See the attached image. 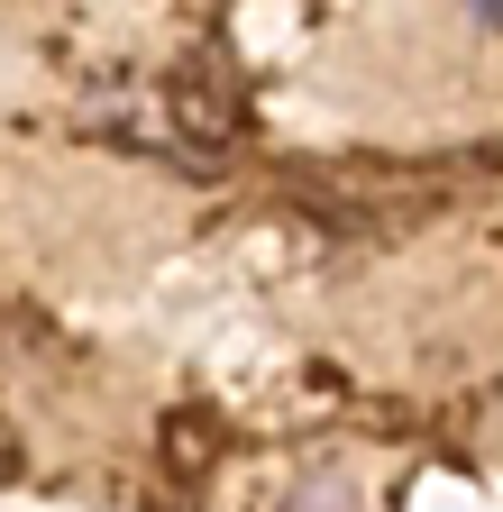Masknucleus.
I'll use <instances>...</instances> for the list:
<instances>
[{
  "label": "nucleus",
  "mask_w": 503,
  "mask_h": 512,
  "mask_svg": "<svg viewBox=\"0 0 503 512\" xmlns=\"http://www.w3.org/2000/svg\"><path fill=\"white\" fill-rule=\"evenodd\" d=\"M165 110H174L183 128H193V147H220L229 128H238V110H229V101H220L202 74H174V83H165Z\"/></svg>",
  "instance_id": "nucleus-1"
},
{
  "label": "nucleus",
  "mask_w": 503,
  "mask_h": 512,
  "mask_svg": "<svg viewBox=\"0 0 503 512\" xmlns=\"http://www.w3.org/2000/svg\"><path fill=\"white\" fill-rule=\"evenodd\" d=\"M211 458H220V421H211V412H174V421H165V467H174V476H202Z\"/></svg>",
  "instance_id": "nucleus-2"
}]
</instances>
